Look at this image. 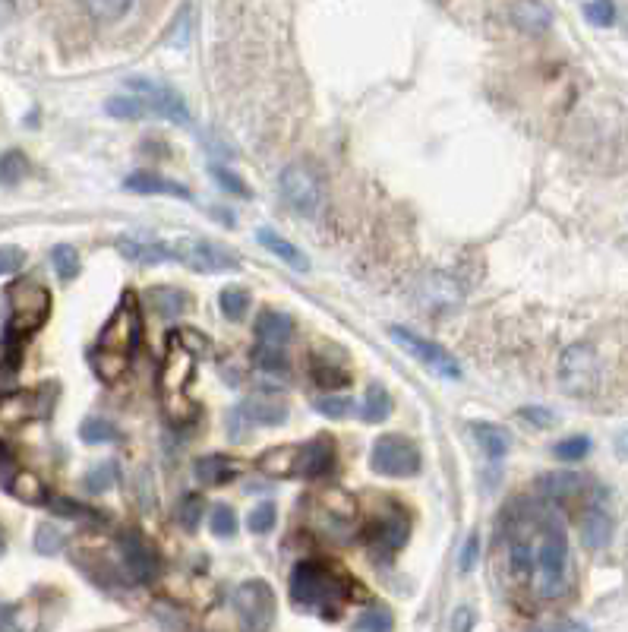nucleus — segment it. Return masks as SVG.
Instances as JSON below:
<instances>
[{
    "mask_svg": "<svg viewBox=\"0 0 628 632\" xmlns=\"http://www.w3.org/2000/svg\"><path fill=\"white\" fill-rule=\"evenodd\" d=\"M509 569L518 582H528L537 598H562L569 591V538L550 509L518 506L505 525Z\"/></svg>",
    "mask_w": 628,
    "mask_h": 632,
    "instance_id": "f257e3e1",
    "label": "nucleus"
},
{
    "mask_svg": "<svg viewBox=\"0 0 628 632\" xmlns=\"http://www.w3.org/2000/svg\"><path fill=\"white\" fill-rule=\"evenodd\" d=\"M344 595H348V588H344V579L335 576L329 566H322L316 560H303L294 566L291 572V601L300 604L303 610H332L344 604Z\"/></svg>",
    "mask_w": 628,
    "mask_h": 632,
    "instance_id": "f03ea898",
    "label": "nucleus"
},
{
    "mask_svg": "<svg viewBox=\"0 0 628 632\" xmlns=\"http://www.w3.org/2000/svg\"><path fill=\"white\" fill-rule=\"evenodd\" d=\"M51 313V291L38 279H19L10 288V316H7V335L10 342H26L29 335L42 329Z\"/></svg>",
    "mask_w": 628,
    "mask_h": 632,
    "instance_id": "7ed1b4c3",
    "label": "nucleus"
},
{
    "mask_svg": "<svg viewBox=\"0 0 628 632\" xmlns=\"http://www.w3.org/2000/svg\"><path fill=\"white\" fill-rule=\"evenodd\" d=\"M139 335H143V310H139V301L133 291H124L117 310L111 313V320L101 326L95 351H111V354H124V358H133V351L139 345Z\"/></svg>",
    "mask_w": 628,
    "mask_h": 632,
    "instance_id": "20e7f679",
    "label": "nucleus"
},
{
    "mask_svg": "<svg viewBox=\"0 0 628 632\" xmlns=\"http://www.w3.org/2000/svg\"><path fill=\"white\" fill-rule=\"evenodd\" d=\"M234 610L243 632H269L278 617L275 591L266 579H247L234 591Z\"/></svg>",
    "mask_w": 628,
    "mask_h": 632,
    "instance_id": "39448f33",
    "label": "nucleus"
},
{
    "mask_svg": "<svg viewBox=\"0 0 628 632\" xmlns=\"http://www.w3.org/2000/svg\"><path fill=\"white\" fill-rule=\"evenodd\" d=\"M420 449L414 446V440L401 437V433H382V437L373 443L370 452V468L382 478H414L420 474Z\"/></svg>",
    "mask_w": 628,
    "mask_h": 632,
    "instance_id": "423d86ee",
    "label": "nucleus"
},
{
    "mask_svg": "<svg viewBox=\"0 0 628 632\" xmlns=\"http://www.w3.org/2000/svg\"><path fill=\"white\" fill-rule=\"evenodd\" d=\"M171 247H174V260H180L187 269H193L199 275L237 272L243 266V260L231 247L212 244V241H206V237H184V241H177Z\"/></svg>",
    "mask_w": 628,
    "mask_h": 632,
    "instance_id": "0eeeda50",
    "label": "nucleus"
},
{
    "mask_svg": "<svg viewBox=\"0 0 628 632\" xmlns=\"http://www.w3.org/2000/svg\"><path fill=\"white\" fill-rule=\"evenodd\" d=\"M278 190L285 196V203L300 215H316L322 209V177L310 162H291L278 177Z\"/></svg>",
    "mask_w": 628,
    "mask_h": 632,
    "instance_id": "6e6552de",
    "label": "nucleus"
},
{
    "mask_svg": "<svg viewBox=\"0 0 628 632\" xmlns=\"http://www.w3.org/2000/svg\"><path fill=\"white\" fill-rule=\"evenodd\" d=\"M389 339L395 345H401V351H408L411 358L420 361L430 373H436L439 380H461V364L442 345H436L433 339H423V335H417L408 326H392Z\"/></svg>",
    "mask_w": 628,
    "mask_h": 632,
    "instance_id": "1a4fd4ad",
    "label": "nucleus"
},
{
    "mask_svg": "<svg viewBox=\"0 0 628 632\" xmlns=\"http://www.w3.org/2000/svg\"><path fill=\"white\" fill-rule=\"evenodd\" d=\"M127 86L143 98V105L149 108L152 117H161V121H171V124H180V127L193 124L184 95H180L177 89H171L168 83H158V79H149V76H130Z\"/></svg>",
    "mask_w": 628,
    "mask_h": 632,
    "instance_id": "9d476101",
    "label": "nucleus"
},
{
    "mask_svg": "<svg viewBox=\"0 0 628 632\" xmlns=\"http://www.w3.org/2000/svg\"><path fill=\"white\" fill-rule=\"evenodd\" d=\"M559 383L572 395H591L600 383L597 351L591 345H572L559 358Z\"/></svg>",
    "mask_w": 628,
    "mask_h": 632,
    "instance_id": "9b49d317",
    "label": "nucleus"
},
{
    "mask_svg": "<svg viewBox=\"0 0 628 632\" xmlns=\"http://www.w3.org/2000/svg\"><path fill=\"white\" fill-rule=\"evenodd\" d=\"M117 547H120V560H124L127 572L136 582H155L158 579L161 560H158L155 547L143 535H136V531H124V535L117 538Z\"/></svg>",
    "mask_w": 628,
    "mask_h": 632,
    "instance_id": "f8f14e48",
    "label": "nucleus"
},
{
    "mask_svg": "<svg viewBox=\"0 0 628 632\" xmlns=\"http://www.w3.org/2000/svg\"><path fill=\"white\" fill-rule=\"evenodd\" d=\"M117 250H120V256H124V260H130L136 266H161V263H171L174 260V247L155 241V237L124 234V237H117Z\"/></svg>",
    "mask_w": 628,
    "mask_h": 632,
    "instance_id": "ddd939ff",
    "label": "nucleus"
},
{
    "mask_svg": "<svg viewBox=\"0 0 628 632\" xmlns=\"http://www.w3.org/2000/svg\"><path fill=\"white\" fill-rule=\"evenodd\" d=\"M335 468V443L329 437H316L310 440L307 446L297 449V465H294V474H300V478H326V474H332Z\"/></svg>",
    "mask_w": 628,
    "mask_h": 632,
    "instance_id": "4468645a",
    "label": "nucleus"
},
{
    "mask_svg": "<svg viewBox=\"0 0 628 632\" xmlns=\"http://www.w3.org/2000/svg\"><path fill=\"white\" fill-rule=\"evenodd\" d=\"M196 373V358L180 348L174 339H168V358H165V370H161V386H165L168 395H184V389L193 383Z\"/></svg>",
    "mask_w": 628,
    "mask_h": 632,
    "instance_id": "2eb2a0df",
    "label": "nucleus"
},
{
    "mask_svg": "<svg viewBox=\"0 0 628 632\" xmlns=\"http://www.w3.org/2000/svg\"><path fill=\"white\" fill-rule=\"evenodd\" d=\"M237 411L243 414V421L259 427H278L288 421V402L278 399V395H250Z\"/></svg>",
    "mask_w": 628,
    "mask_h": 632,
    "instance_id": "dca6fc26",
    "label": "nucleus"
},
{
    "mask_svg": "<svg viewBox=\"0 0 628 632\" xmlns=\"http://www.w3.org/2000/svg\"><path fill=\"white\" fill-rule=\"evenodd\" d=\"M408 531H411V522L404 519L401 512H389V516H382L370 528V544L382 553H395L408 544Z\"/></svg>",
    "mask_w": 628,
    "mask_h": 632,
    "instance_id": "f3484780",
    "label": "nucleus"
},
{
    "mask_svg": "<svg viewBox=\"0 0 628 632\" xmlns=\"http://www.w3.org/2000/svg\"><path fill=\"white\" fill-rule=\"evenodd\" d=\"M124 187L133 193H143V196H174V200H190V190L184 184L171 181V177L152 174V171H133L124 181Z\"/></svg>",
    "mask_w": 628,
    "mask_h": 632,
    "instance_id": "a211bd4d",
    "label": "nucleus"
},
{
    "mask_svg": "<svg viewBox=\"0 0 628 632\" xmlns=\"http://www.w3.org/2000/svg\"><path fill=\"white\" fill-rule=\"evenodd\" d=\"M256 241L262 244V247H266L272 256H278V260L281 263H285V266H291L294 272H310V260H307V253H303L297 244H291L288 241V237H281L278 231H272V228H259L256 231Z\"/></svg>",
    "mask_w": 628,
    "mask_h": 632,
    "instance_id": "6ab92c4d",
    "label": "nucleus"
},
{
    "mask_svg": "<svg viewBox=\"0 0 628 632\" xmlns=\"http://www.w3.org/2000/svg\"><path fill=\"white\" fill-rule=\"evenodd\" d=\"M256 335H259L262 348H285L294 335V320L288 313L266 310V313H259V320H256Z\"/></svg>",
    "mask_w": 628,
    "mask_h": 632,
    "instance_id": "aec40b11",
    "label": "nucleus"
},
{
    "mask_svg": "<svg viewBox=\"0 0 628 632\" xmlns=\"http://www.w3.org/2000/svg\"><path fill=\"white\" fill-rule=\"evenodd\" d=\"M613 541V519L603 506H591L581 519V544L587 550H603Z\"/></svg>",
    "mask_w": 628,
    "mask_h": 632,
    "instance_id": "412c9836",
    "label": "nucleus"
},
{
    "mask_svg": "<svg viewBox=\"0 0 628 632\" xmlns=\"http://www.w3.org/2000/svg\"><path fill=\"white\" fill-rule=\"evenodd\" d=\"M7 490L26 506H45L48 503V487L35 471H13L10 481H7Z\"/></svg>",
    "mask_w": 628,
    "mask_h": 632,
    "instance_id": "4be33fe9",
    "label": "nucleus"
},
{
    "mask_svg": "<svg viewBox=\"0 0 628 632\" xmlns=\"http://www.w3.org/2000/svg\"><path fill=\"white\" fill-rule=\"evenodd\" d=\"M471 437L477 440V446H480V452L486 459H505V452H509V446H512V437L509 433H505L502 427H496V424H486V421H474L471 424Z\"/></svg>",
    "mask_w": 628,
    "mask_h": 632,
    "instance_id": "5701e85b",
    "label": "nucleus"
},
{
    "mask_svg": "<svg viewBox=\"0 0 628 632\" xmlns=\"http://www.w3.org/2000/svg\"><path fill=\"white\" fill-rule=\"evenodd\" d=\"M146 301L155 313L168 316V320H174V316H180L187 307H190V294L180 291L174 285H158V288H149L146 291Z\"/></svg>",
    "mask_w": 628,
    "mask_h": 632,
    "instance_id": "b1692460",
    "label": "nucleus"
},
{
    "mask_svg": "<svg viewBox=\"0 0 628 632\" xmlns=\"http://www.w3.org/2000/svg\"><path fill=\"white\" fill-rule=\"evenodd\" d=\"M537 490L543 493L546 500H569L575 497V493L584 490V478L581 474H572V471H556V474H543V478L537 481Z\"/></svg>",
    "mask_w": 628,
    "mask_h": 632,
    "instance_id": "393cba45",
    "label": "nucleus"
},
{
    "mask_svg": "<svg viewBox=\"0 0 628 632\" xmlns=\"http://www.w3.org/2000/svg\"><path fill=\"white\" fill-rule=\"evenodd\" d=\"M319 512L322 519H329L332 525H348L357 516V503L344 490H326L319 497Z\"/></svg>",
    "mask_w": 628,
    "mask_h": 632,
    "instance_id": "a878e982",
    "label": "nucleus"
},
{
    "mask_svg": "<svg viewBox=\"0 0 628 632\" xmlns=\"http://www.w3.org/2000/svg\"><path fill=\"white\" fill-rule=\"evenodd\" d=\"M509 13H512L518 29L534 32V35L546 32V29H550V23H553V10L546 4H512Z\"/></svg>",
    "mask_w": 628,
    "mask_h": 632,
    "instance_id": "bb28decb",
    "label": "nucleus"
},
{
    "mask_svg": "<svg viewBox=\"0 0 628 632\" xmlns=\"http://www.w3.org/2000/svg\"><path fill=\"white\" fill-rule=\"evenodd\" d=\"M259 471L269 474V478H291L294 474V465H297V449L294 446H275V449H266L259 456Z\"/></svg>",
    "mask_w": 628,
    "mask_h": 632,
    "instance_id": "cd10ccee",
    "label": "nucleus"
},
{
    "mask_svg": "<svg viewBox=\"0 0 628 632\" xmlns=\"http://www.w3.org/2000/svg\"><path fill=\"white\" fill-rule=\"evenodd\" d=\"M193 468L202 484H228L237 474V465L228 456H218V452H212V456H199Z\"/></svg>",
    "mask_w": 628,
    "mask_h": 632,
    "instance_id": "c85d7f7f",
    "label": "nucleus"
},
{
    "mask_svg": "<svg viewBox=\"0 0 628 632\" xmlns=\"http://www.w3.org/2000/svg\"><path fill=\"white\" fill-rule=\"evenodd\" d=\"M89 364L95 370V377L101 383H114L120 377H127L130 370V358H124V354H111V351H89Z\"/></svg>",
    "mask_w": 628,
    "mask_h": 632,
    "instance_id": "c756f323",
    "label": "nucleus"
},
{
    "mask_svg": "<svg viewBox=\"0 0 628 632\" xmlns=\"http://www.w3.org/2000/svg\"><path fill=\"white\" fill-rule=\"evenodd\" d=\"M395 402H392V395L389 389L382 386V383H370L367 389V399H363V421L367 424H382V421H389V414H392Z\"/></svg>",
    "mask_w": 628,
    "mask_h": 632,
    "instance_id": "7c9ffc66",
    "label": "nucleus"
},
{
    "mask_svg": "<svg viewBox=\"0 0 628 632\" xmlns=\"http://www.w3.org/2000/svg\"><path fill=\"white\" fill-rule=\"evenodd\" d=\"M29 174V158L23 149H7L0 155V187H16L23 184Z\"/></svg>",
    "mask_w": 628,
    "mask_h": 632,
    "instance_id": "2f4dec72",
    "label": "nucleus"
},
{
    "mask_svg": "<svg viewBox=\"0 0 628 632\" xmlns=\"http://www.w3.org/2000/svg\"><path fill=\"white\" fill-rule=\"evenodd\" d=\"M29 418H35V399L29 392H19V395H7L4 402H0V421L16 427V424H26Z\"/></svg>",
    "mask_w": 628,
    "mask_h": 632,
    "instance_id": "473e14b6",
    "label": "nucleus"
},
{
    "mask_svg": "<svg viewBox=\"0 0 628 632\" xmlns=\"http://www.w3.org/2000/svg\"><path fill=\"white\" fill-rule=\"evenodd\" d=\"M105 111L117 117V121H143V117H152L139 95H111L105 102Z\"/></svg>",
    "mask_w": 628,
    "mask_h": 632,
    "instance_id": "72a5a7b5",
    "label": "nucleus"
},
{
    "mask_svg": "<svg viewBox=\"0 0 628 632\" xmlns=\"http://www.w3.org/2000/svg\"><path fill=\"white\" fill-rule=\"evenodd\" d=\"M392 626H395V617H392V610L386 604H373L354 620L357 632H392Z\"/></svg>",
    "mask_w": 628,
    "mask_h": 632,
    "instance_id": "f704fd0d",
    "label": "nucleus"
},
{
    "mask_svg": "<svg viewBox=\"0 0 628 632\" xmlns=\"http://www.w3.org/2000/svg\"><path fill=\"white\" fill-rule=\"evenodd\" d=\"M218 310L225 313L231 323H240L243 316H247V310H250V294L243 291V288L228 285L225 291L218 294Z\"/></svg>",
    "mask_w": 628,
    "mask_h": 632,
    "instance_id": "c9c22d12",
    "label": "nucleus"
},
{
    "mask_svg": "<svg viewBox=\"0 0 628 632\" xmlns=\"http://www.w3.org/2000/svg\"><path fill=\"white\" fill-rule=\"evenodd\" d=\"M79 440H83L86 446H105V443H114L117 440V427L105 418H86L83 424H79Z\"/></svg>",
    "mask_w": 628,
    "mask_h": 632,
    "instance_id": "e433bc0d",
    "label": "nucleus"
},
{
    "mask_svg": "<svg viewBox=\"0 0 628 632\" xmlns=\"http://www.w3.org/2000/svg\"><path fill=\"white\" fill-rule=\"evenodd\" d=\"M51 263H54V272H57L64 282H73L76 275H79V269H83V263H79L76 247H70V244L54 247V250H51Z\"/></svg>",
    "mask_w": 628,
    "mask_h": 632,
    "instance_id": "4c0bfd02",
    "label": "nucleus"
},
{
    "mask_svg": "<svg viewBox=\"0 0 628 632\" xmlns=\"http://www.w3.org/2000/svg\"><path fill=\"white\" fill-rule=\"evenodd\" d=\"M209 528H212V535L221 538V541L234 538V535H237V528H240L237 512H234L228 503H218V506L212 509V516H209Z\"/></svg>",
    "mask_w": 628,
    "mask_h": 632,
    "instance_id": "58836bf2",
    "label": "nucleus"
},
{
    "mask_svg": "<svg viewBox=\"0 0 628 632\" xmlns=\"http://www.w3.org/2000/svg\"><path fill=\"white\" fill-rule=\"evenodd\" d=\"M212 181L225 190V193H231V196H243V200H253V187L243 181L240 174H234L231 168H225V165H212Z\"/></svg>",
    "mask_w": 628,
    "mask_h": 632,
    "instance_id": "ea45409f",
    "label": "nucleus"
},
{
    "mask_svg": "<svg viewBox=\"0 0 628 632\" xmlns=\"http://www.w3.org/2000/svg\"><path fill=\"white\" fill-rule=\"evenodd\" d=\"M354 399H348V395H326V399H316L313 402V411L322 414V418L329 421H341V418H351L354 414Z\"/></svg>",
    "mask_w": 628,
    "mask_h": 632,
    "instance_id": "a19ab883",
    "label": "nucleus"
},
{
    "mask_svg": "<svg viewBox=\"0 0 628 632\" xmlns=\"http://www.w3.org/2000/svg\"><path fill=\"white\" fill-rule=\"evenodd\" d=\"M114 484H117V465H114V462H101V465H95V468L86 474V481H83V487L92 493V497H101V493H108Z\"/></svg>",
    "mask_w": 628,
    "mask_h": 632,
    "instance_id": "79ce46f5",
    "label": "nucleus"
},
{
    "mask_svg": "<svg viewBox=\"0 0 628 632\" xmlns=\"http://www.w3.org/2000/svg\"><path fill=\"white\" fill-rule=\"evenodd\" d=\"M278 522V506L275 503H259L250 509V516H247V528L253 531V535H269V531L275 528Z\"/></svg>",
    "mask_w": 628,
    "mask_h": 632,
    "instance_id": "37998d69",
    "label": "nucleus"
},
{
    "mask_svg": "<svg viewBox=\"0 0 628 632\" xmlns=\"http://www.w3.org/2000/svg\"><path fill=\"white\" fill-rule=\"evenodd\" d=\"M591 452V437H565L553 446V456L559 462H581Z\"/></svg>",
    "mask_w": 628,
    "mask_h": 632,
    "instance_id": "c03bdc74",
    "label": "nucleus"
},
{
    "mask_svg": "<svg viewBox=\"0 0 628 632\" xmlns=\"http://www.w3.org/2000/svg\"><path fill=\"white\" fill-rule=\"evenodd\" d=\"M202 512H206V500L196 497V493H190V497H184V500H180V506H177V522L184 525L187 531H193L202 522Z\"/></svg>",
    "mask_w": 628,
    "mask_h": 632,
    "instance_id": "a18cd8bd",
    "label": "nucleus"
},
{
    "mask_svg": "<svg viewBox=\"0 0 628 632\" xmlns=\"http://www.w3.org/2000/svg\"><path fill=\"white\" fill-rule=\"evenodd\" d=\"M581 13H584V19L591 26H597V29H610L613 23H616V4H606V0H597V4H584L581 7Z\"/></svg>",
    "mask_w": 628,
    "mask_h": 632,
    "instance_id": "49530a36",
    "label": "nucleus"
},
{
    "mask_svg": "<svg viewBox=\"0 0 628 632\" xmlns=\"http://www.w3.org/2000/svg\"><path fill=\"white\" fill-rule=\"evenodd\" d=\"M64 531H60L57 525H38L35 531V550L45 553V557H54V553L64 547Z\"/></svg>",
    "mask_w": 628,
    "mask_h": 632,
    "instance_id": "de8ad7c7",
    "label": "nucleus"
},
{
    "mask_svg": "<svg viewBox=\"0 0 628 632\" xmlns=\"http://www.w3.org/2000/svg\"><path fill=\"white\" fill-rule=\"evenodd\" d=\"M165 45L177 48V51H184L190 45V7H180L177 19H174V26L171 32L165 35Z\"/></svg>",
    "mask_w": 628,
    "mask_h": 632,
    "instance_id": "09e8293b",
    "label": "nucleus"
},
{
    "mask_svg": "<svg viewBox=\"0 0 628 632\" xmlns=\"http://www.w3.org/2000/svg\"><path fill=\"white\" fill-rule=\"evenodd\" d=\"M313 380L319 386H326V389H338V386H348L351 377H348V370H341V367H332V364H319L313 370Z\"/></svg>",
    "mask_w": 628,
    "mask_h": 632,
    "instance_id": "8fccbe9b",
    "label": "nucleus"
},
{
    "mask_svg": "<svg viewBox=\"0 0 628 632\" xmlns=\"http://www.w3.org/2000/svg\"><path fill=\"white\" fill-rule=\"evenodd\" d=\"M256 364H259V370H266V373H285L288 370V358H285V351H281V348H259L256 351Z\"/></svg>",
    "mask_w": 628,
    "mask_h": 632,
    "instance_id": "3c124183",
    "label": "nucleus"
},
{
    "mask_svg": "<svg viewBox=\"0 0 628 632\" xmlns=\"http://www.w3.org/2000/svg\"><path fill=\"white\" fill-rule=\"evenodd\" d=\"M86 10L101 16L105 23H117L120 16L133 10V4H124V0H120V4H117V0H111V4H101V0H95V4H86Z\"/></svg>",
    "mask_w": 628,
    "mask_h": 632,
    "instance_id": "603ef678",
    "label": "nucleus"
},
{
    "mask_svg": "<svg viewBox=\"0 0 628 632\" xmlns=\"http://www.w3.org/2000/svg\"><path fill=\"white\" fill-rule=\"evenodd\" d=\"M518 418L534 424V427H553L556 424V414L550 408H540V405H524V408H518Z\"/></svg>",
    "mask_w": 628,
    "mask_h": 632,
    "instance_id": "864d4df0",
    "label": "nucleus"
},
{
    "mask_svg": "<svg viewBox=\"0 0 628 632\" xmlns=\"http://www.w3.org/2000/svg\"><path fill=\"white\" fill-rule=\"evenodd\" d=\"M26 263V250H19V247H0V279L4 275H13L19 272Z\"/></svg>",
    "mask_w": 628,
    "mask_h": 632,
    "instance_id": "5fc2aeb1",
    "label": "nucleus"
},
{
    "mask_svg": "<svg viewBox=\"0 0 628 632\" xmlns=\"http://www.w3.org/2000/svg\"><path fill=\"white\" fill-rule=\"evenodd\" d=\"M477 557H480V535H477V531H471L468 541H464V547H461L458 569H461V572H471V569L477 566Z\"/></svg>",
    "mask_w": 628,
    "mask_h": 632,
    "instance_id": "6e6d98bb",
    "label": "nucleus"
},
{
    "mask_svg": "<svg viewBox=\"0 0 628 632\" xmlns=\"http://www.w3.org/2000/svg\"><path fill=\"white\" fill-rule=\"evenodd\" d=\"M48 506H51L54 512H60V516H67V519H98V512L83 509V506L73 503V500H51Z\"/></svg>",
    "mask_w": 628,
    "mask_h": 632,
    "instance_id": "4d7b16f0",
    "label": "nucleus"
},
{
    "mask_svg": "<svg viewBox=\"0 0 628 632\" xmlns=\"http://www.w3.org/2000/svg\"><path fill=\"white\" fill-rule=\"evenodd\" d=\"M474 610L471 607H458L452 614V632H471L474 629Z\"/></svg>",
    "mask_w": 628,
    "mask_h": 632,
    "instance_id": "13d9d810",
    "label": "nucleus"
},
{
    "mask_svg": "<svg viewBox=\"0 0 628 632\" xmlns=\"http://www.w3.org/2000/svg\"><path fill=\"white\" fill-rule=\"evenodd\" d=\"M540 632H591V629L578 626V623H562V626H550V629H540Z\"/></svg>",
    "mask_w": 628,
    "mask_h": 632,
    "instance_id": "bf43d9fd",
    "label": "nucleus"
},
{
    "mask_svg": "<svg viewBox=\"0 0 628 632\" xmlns=\"http://www.w3.org/2000/svg\"><path fill=\"white\" fill-rule=\"evenodd\" d=\"M616 449H619V456L628 459V430H622L619 437H616Z\"/></svg>",
    "mask_w": 628,
    "mask_h": 632,
    "instance_id": "052dcab7",
    "label": "nucleus"
},
{
    "mask_svg": "<svg viewBox=\"0 0 628 632\" xmlns=\"http://www.w3.org/2000/svg\"><path fill=\"white\" fill-rule=\"evenodd\" d=\"M10 13H13V7H10V4H0V26L7 23V19H10Z\"/></svg>",
    "mask_w": 628,
    "mask_h": 632,
    "instance_id": "680f3d73",
    "label": "nucleus"
}]
</instances>
